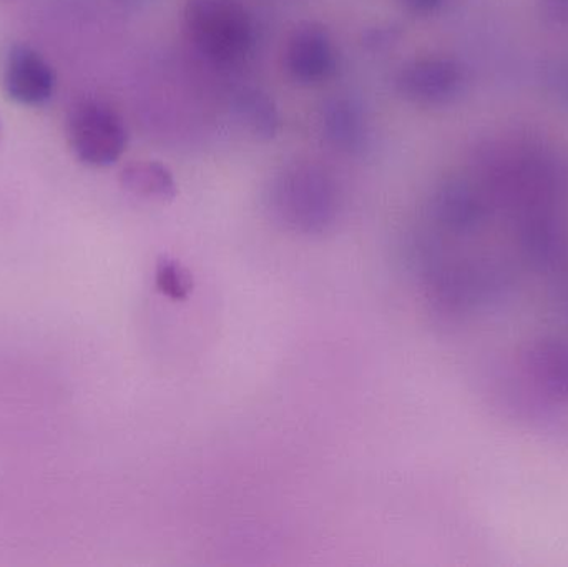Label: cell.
I'll return each instance as SVG.
<instances>
[{"label":"cell","mask_w":568,"mask_h":567,"mask_svg":"<svg viewBox=\"0 0 568 567\" xmlns=\"http://www.w3.org/2000/svg\"><path fill=\"white\" fill-rule=\"evenodd\" d=\"M183 27L190 42L216 63H236L255 40L252 16L242 0H185Z\"/></svg>","instance_id":"6da1fadb"},{"label":"cell","mask_w":568,"mask_h":567,"mask_svg":"<svg viewBox=\"0 0 568 567\" xmlns=\"http://www.w3.org/2000/svg\"><path fill=\"white\" fill-rule=\"evenodd\" d=\"M270 205L293 229L323 230L336 215V186L320 166L294 163L273 179Z\"/></svg>","instance_id":"7a4b0ae2"},{"label":"cell","mask_w":568,"mask_h":567,"mask_svg":"<svg viewBox=\"0 0 568 567\" xmlns=\"http://www.w3.org/2000/svg\"><path fill=\"white\" fill-rule=\"evenodd\" d=\"M70 150L83 165L105 169L115 165L129 145L122 117L102 102L79 103L67 123Z\"/></svg>","instance_id":"3957f363"},{"label":"cell","mask_w":568,"mask_h":567,"mask_svg":"<svg viewBox=\"0 0 568 567\" xmlns=\"http://www.w3.org/2000/svg\"><path fill=\"white\" fill-rule=\"evenodd\" d=\"M464 70L456 60L427 57L403 67L396 87L404 99L420 105H443L456 99L464 87Z\"/></svg>","instance_id":"277c9868"},{"label":"cell","mask_w":568,"mask_h":567,"mask_svg":"<svg viewBox=\"0 0 568 567\" xmlns=\"http://www.w3.org/2000/svg\"><path fill=\"white\" fill-rule=\"evenodd\" d=\"M2 83L12 102L40 107L55 93L57 73L33 47L16 43L3 60Z\"/></svg>","instance_id":"5b68a950"},{"label":"cell","mask_w":568,"mask_h":567,"mask_svg":"<svg viewBox=\"0 0 568 567\" xmlns=\"http://www.w3.org/2000/svg\"><path fill=\"white\" fill-rule=\"evenodd\" d=\"M286 69L300 83L324 82L336 72V49L326 27L303 22L293 30L286 45Z\"/></svg>","instance_id":"8992f818"},{"label":"cell","mask_w":568,"mask_h":567,"mask_svg":"<svg viewBox=\"0 0 568 567\" xmlns=\"http://www.w3.org/2000/svg\"><path fill=\"white\" fill-rule=\"evenodd\" d=\"M321 129L327 142L341 152H363L369 142V123L363 107L346 97L326 102L321 110Z\"/></svg>","instance_id":"52a82bcc"},{"label":"cell","mask_w":568,"mask_h":567,"mask_svg":"<svg viewBox=\"0 0 568 567\" xmlns=\"http://www.w3.org/2000/svg\"><path fill=\"white\" fill-rule=\"evenodd\" d=\"M119 182L132 195L155 202H172L179 193L172 170L156 160H133L126 163L120 170Z\"/></svg>","instance_id":"ba28073f"},{"label":"cell","mask_w":568,"mask_h":567,"mask_svg":"<svg viewBox=\"0 0 568 567\" xmlns=\"http://www.w3.org/2000/svg\"><path fill=\"white\" fill-rule=\"evenodd\" d=\"M236 113L252 135L270 140L278 133L280 113L268 93L245 89L236 97Z\"/></svg>","instance_id":"9c48e42d"},{"label":"cell","mask_w":568,"mask_h":567,"mask_svg":"<svg viewBox=\"0 0 568 567\" xmlns=\"http://www.w3.org/2000/svg\"><path fill=\"white\" fill-rule=\"evenodd\" d=\"M155 286L173 302H185L195 288L192 272L176 260L162 256L156 263Z\"/></svg>","instance_id":"30bf717a"},{"label":"cell","mask_w":568,"mask_h":567,"mask_svg":"<svg viewBox=\"0 0 568 567\" xmlns=\"http://www.w3.org/2000/svg\"><path fill=\"white\" fill-rule=\"evenodd\" d=\"M544 85L559 105L568 109V57L550 60L544 69Z\"/></svg>","instance_id":"8fae6325"},{"label":"cell","mask_w":568,"mask_h":567,"mask_svg":"<svg viewBox=\"0 0 568 567\" xmlns=\"http://www.w3.org/2000/svg\"><path fill=\"white\" fill-rule=\"evenodd\" d=\"M537 6L547 22L568 29V0H537Z\"/></svg>","instance_id":"7c38bea8"},{"label":"cell","mask_w":568,"mask_h":567,"mask_svg":"<svg viewBox=\"0 0 568 567\" xmlns=\"http://www.w3.org/2000/svg\"><path fill=\"white\" fill-rule=\"evenodd\" d=\"M407 9L416 13H433L443 6L444 0H400Z\"/></svg>","instance_id":"4fadbf2b"},{"label":"cell","mask_w":568,"mask_h":567,"mask_svg":"<svg viewBox=\"0 0 568 567\" xmlns=\"http://www.w3.org/2000/svg\"><path fill=\"white\" fill-rule=\"evenodd\" d=\"M393 32L394 29L373 30V32H369V36H367V43H374V45L377 47L384 45V43L394 40Z\"/></svg>","instance_id":"5bb4252c"},{"label":"cell","mask_w":568,"mask_h":567,"mask_svg":"<svg viewBox=\"0 0 568 567\" xmlns=\"http://www.w3.org/2000/svg\"><path fill=\"white\" fill-rule=\"evenodd\" d=\"M3 130H2V122H0V140H2Z\"/></svg>","instance_id":"9a60e30c"}]
</instances>
